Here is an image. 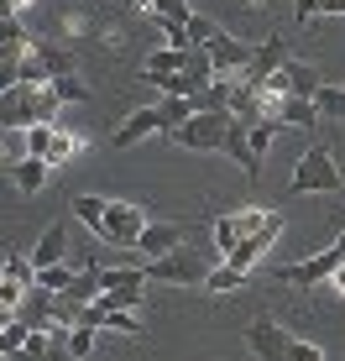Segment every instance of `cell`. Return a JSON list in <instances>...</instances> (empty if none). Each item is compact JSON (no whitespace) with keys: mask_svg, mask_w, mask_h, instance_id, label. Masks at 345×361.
<instances>
[{"mask_svg":"<svg viewBox=\"0 0 345 361\" xmlns=\"http://www.w3.org/2000/svg\"><path fill=\"white\" fill-rule=\"evenodd\" d=\"M340 189H345V178H340V168H335V152H330L325 142L303 147L299 168H293L288 194H340Z\"/></svg>","mask_w":345,"mask_h":361,"instance_id":"1","label":"cell"},{"mask_svg":"<svg viewBox=\"0 0 345 361\" xmlns=\"http://www.w3.org/2000/svg\"><path fill=\"white\" fill-rule=\"evenodd\" d=\"M230 121H236V110H194V116L168 136V142L172 147H189V152H220V147H225Z\"/></svg>","mask_w":345,"mask_h":361,"instance_id":"2","label":"cell"},{"mask_svg":"<svg viewBox=\"0 0 345 361\" xmlns=\"http://www.w3.org/2000/svg\"><path fill=\"white\" fill-rule=\"evenodd\" d=\"M146 226H152V220H146L142 204H120V199H110V204H105V220H100V231H94V235L110 241V246H137Z\"/></svg>","mask_w":345,"mask_h":361,"instance_id":"3","label":"cell"},{"mask_svg":"<svg viewBox=\"0 0 345 361\" xmlns=\"http://www.w3.org/2000/svg\"><path fill=\"white\" fill-rule=\"evenodd\" d=\"M335 267H345V252H340V241H330L325 252L303 257V262L277 267V278H282V283H293V288H314V283H330V272H335Z\"/></svg>","mask_w":345,"mask_h":361,"instance_id":"4","label":"cell"},{"mask_svg":"<svg viewBox=\"0 0 345 361\" xmlns=\"http://www.w3.org/2000/svg\"><path fill=\"white\" fill-rule=\"evenodd\" d=\"M42 121V105H37V90L32 84H11L0 94V131H27Z\"/></svg>","mask_w":345,"mask_h":361,"instance_id":"5","label":"cell"},{"mask_svg":"<svg viewBox=\"0 0 345 361\" xmlns=\"http://www.w3.org/2000/svg\"><path fill=\"white\" fill-rule=\"evenodd\" d=\"M246 345H251V356L256 361H288V351H293V335L277 325V319H251L246 325Z\"/></svg>","mask_w":345,"mask_h":361,"instance_id":"6","label":"cell"},{"mask_svg":"<svg viewBox=\"0 0 345 361\" xmlns=\"http://www.w3.org/2000/svg\"><path fill=\"white\" fill-rule=\"evenodd\" d=\"M282 63H288V37H282V32H272V37H267V42H262V47H256V58H251V68H246V73H241V90H251V94H262V84H267V79H272V73H277Z\"/></svg>","mask_w":345,"mask_h":361,"instance_id":"7","label":"cell"},{"mask_svg":"<svg viewBox=\"0 0 345 361\" xmlns=\"http://www.w3.org/2000/svg\"><path fill=\"white\" fill-rule=\"evenodd\" d=\"M267 220H272V209H236V215H220V220H215V246L230 257L246 235H256Z\"/></svg>","mask_w":345,"mask_h":361,"instance_id":"8","label":"cell"},{"mask_svg":"<svg viewBox=\"0 0 345 361\" xmlns=\"http://www.w3.org/2000/svg\"><path fill=\"white\" fill-rule=\"evenodd\" d=\"M146 278L152 283H178V288H194V283H204L209 272L199 267V257H189L178 246V252H168V257H157V262H146Z\"/></svg>","mask_w":345,"mask_h":361,"instance_id":"9","label":"cell"},{"mask_svg":"<svg viewBox=\"0 0 345 361\" xmlns=\"http://www.w3.org/2000/svg\"><path fill=\"white\" fill-rule=\"evenodd\" d=\"M209 58H215V73H225V79H241V73L251 68L256 47L241 42V37H230V32H220L215 42H209Z\"/></svg>","mask_w":345,"mask_h":361,"instance_id":"10","label":"cell"},{"mask_svg":"<svg viewBox=\"0 0 345 361\" xmlns=\"http://www.w3.org/2000/svg\"><path fill=\"white\" fill-rule=\"evenodd\" d=\"M220 152L230 157V163H236L246 178H262V157H256V147H251V121H230V131H225V147H220Z\"/></svg>","mask_w":345,"mask_h":361,"instance_id":"11","label":"cell"},{"mask_svg":"<svg viewBox=\"0 0 345 361\" xmlns=\"http://www.w3.org/2000/svg\"><path fill=\"white\" fill-rule=\"evenodd\" d=\"M53 309H58V293L37 283V288H32L27 298H21L16 325H27V330H47V335H53V330H58V314H53Z\"/></svg>","mask_w":345,"mask_h":361,"instance_id":"12","label":"cell"},{"mask_svg":"<svg viewBox=\"0 0 345 361\" xmlns=\"http://www.w3.org/2000/svg\"><path fill=\"white\" fill-rule=\"evenodd\" d=\"M152 131H163V116H157V105H142V110H131V116H126V121L115 126V136H110V147H115V152H126V147L146 142Z\"/></svg>","mask_w":345,"mask_h":361,"instance_id":"13","label":"cell"},{"mask_svg":"<svg viewBox=\"0 0 345 361\" xmlns=\"http://www.w3.org/2000/svg\"><path fill=\"white\" fill-rule=\"evenodd\" d=\"M58 262H68V220H53V226L42 231V241L32 246V267L42 272V267H58Z\"/></svg>","mask_w":345,"mask_h":361,"instance_id":"14","label":"cell"},{"mask_svg":"<svg viewBox=\"0 0 345 361\" xmlns=\"http://www.w3.org/2000/svg\"><path fill=\"white\" fill-rule=\"evenodd\" d=\"M277 235H282V215H272V220H267V226L256 231V235H246V241H241L236 252L225 257V262H230V267H241V272H251V262H256V257H262L267 246L277 241Z\"/></svg>","mask_w":345,"mask_h":361,"instance_id":"15","label":"cell"},{"mask_svg":"<svg viewBox=\"0 0 345 361\" xmlns=\"http://www.w3.org/2000/svg\"><path fill=\"white\" fill-rule=\"evenodd\" d=\"M267 116H277L282 126H293V131H314L319 126V110H314V99H303V94H288V99H277Z\"/></svg>","mask_w":345,"mask_h":361,"instance_id":"16","label":"cell"},{"mask_svg":"<svg viewBox=\"0 0 345 361\" xmlns=\"http://www.w3.org/2000/svg\"><path fill=\"white\" fill-rule=\"evenodd\" d=\"M178 246H183V226H146L142 241H137V252L146 257V262H157V257L178 252Z\"/></svg>","mask_w":345,"mask_h":361,"instance_id":"17","label":"cell"},{"mask_svg":"<svg viewBox=\"0 0 345 361\" xmlns=\"http://www.w3.org/2000/svg\"><path fill=\"white\" fill-rule=\"evenodd\" d=\"M146 84H152L157 94H172V99H194V94L209 90V84H199L194 73H146Z\"/></svg>","mask_w":345,"mask_h":361,"instance_id":"18","label":"cell"},{"mask_svg":"<svg viewBox=\"0 0 345 361\" xmlns=\"http://www.w3.org/2000/svg\"><path fill=\"white\" fill-rule=\"evenodd\" d=\"M47 168H53L47 157H21V163L11 168V183H16L21 194H37V189H42V178H47Z\"/></svg>","mask_w":345,"mask_h":361,"instance_id":"19","label":"cell"},{"mask_svg":"<svg viewBox=\"0 0 345 361\" xmlns=\"http://www.w3.org/2000/svg\"><path fill=\"white\" fill-rule=\"evenodd\" d=\"M105 293H126V288H146V267H100Z\"/></svg>","mask_w":345,"mask_h":361,"instance_id":"20","label":"cell"},{"mask_svg":"<svg viewBox=\"0 0 345 361\" xmlns=\"http://www.w3.org/2000/svg\"><path fill=\"white\" fill-rule=\"evenodd\" d=\"M157 116H163V136H172L183 121L194 116V99H172V94H163V99H157Z\"/></svg>","mask_w":345,"mask_h":361,"instance_id":"21","label":"cell"},{"mask_svg":"<svg viewBox=\"0 0 345 361\" xmlns=\"http://www.w3.org/2000/svg\"><path fill=\"white\" fill-rule=\"evenodd\" d=\"M105 204H110V199H100V194H73V220H84V226H89V231H100V220H105Z\"/></svg>","mask_w":345,"mask_h":361,"instance_id":"22","label":"cell"},{"mask_svg":"<svg viewBox=\"0 0 345 361\" xmlns=\"http://www.w3.org/2000/svg\"><path fill=\"white\" fill-rule=\"evenodd\" d=\"M189 53L194 47H163V53H152L146 73H189Z\"/></svg>","mask_w":345,"mask_h":361,"instance_id":"23","label":"cell"},{"mask_svg":"<svg viewBox=\"0 0 345 361\" xmlns=\"http://www.w3.org/2000/svg\"><path fill=\"white\" fill-rule=\"evenodd\" d=\"M21 136H27V157H47V152H53V142H58L53 121H37V126H27Z\"/></svg>","mask_w":345,"mask_h":361,"instance_id":"24","label":"cell"},{"mask_svg":"<svg viewBox=\"0 0 345 361\" xmlns=\"http://www.w3.org/2000/svg\"><path fill=\"white\" fill-rule=\"evenodd\" d=\"M314 110H319V116H330V121H345V90H335V84H319Z\"/></svg>","mask_w":345,"mask_h":361,"instance_id":"25","label":"cell"},{"mask_svg":"<svg viewBox=\"0 0 345 361\" xmlns=\"http://www.w3.org/2000/svg\"><path fill=\"white\" fill-rule=\"evenodd\" d=\"M241 283H246V272L225 262V267H215V272H209V278H204V288H209V293H236Z\"/></svg>","mask_w":345,"mask_h":361,"instance_id":"26","label":"cell"},{"mask_svg":"<svg viewBox=\"0 0 345 361\" xmlns=\"http://www.w3.org/2000/svg\"><path fill=\"white\" fill-rule=\"evenodd\" d=\"M32 53L47 63V73H53V79H58V73H73V58L63 53V47H53V42H32Z\"/></svg>","mask_w":345,"mask_h":361,"instance_id":"27","label":"cell"},{"mask_svg":"<svg viewBox=\"0 0 345 361\" xmlns=\"http://www.w3.org/2000/svg\"><path fill=\"white\" fill-rule=\"evenodd\" d=\"M146 6H152V21H183L189 27V16H194L189 0H146Z\"/></svg>","mask_w":345,"mask_h":361,"instance_id":"28","label":"cell"},{"mask_svg":"<svg viewBox=\"0 0 345 361\" xmlns=\"http://www.w3.org/2000/svg\"><path fill=\"white\" fill-rule=\"evenodd\" d=\"M63 351L84 361V356H89V351H94V325H73V330L63 335Z\"/></svg>","mask_w":345,"mask_h":361,"instance_id":"29","label":"cell"},{"mask_svg":"<svg viewBox=\"0 0 345 361\" xmlns=\"http://www.w3.org/2000/svg\"><path fill=\"white\" fill-rule=\"evenodd\" d=\"M21 84H32V90H47V84H53V73H47V63L37 53L21 58Z\"/></svg>","mask_w":345,"mask_h":361,"instance_id":"30","label":"cell"},{"mask_svg":"<svg viewBox=\"0 0 345 361\" xmlns=\"http://www.w3.org/2000/svg\"><path fill=\"white\" fill-rule=\"evenodd\" d=\"M73 272H79V267H68V262H58V267H42V272H37V283H42V288H53V293H68V283H73Z\"/></svg>","mask_w":345,"mask_h":361,"instance_id":"31","label":"cell"},{"mask_svg":"<svg viewBox=\"0 0 345 361\" xmlns=\"http://www.w3.org/2000/svg\"><path fill=\"white\" fill-rule=\"evenodd\" d=\"M27 293H32L27 283H16L11 272H0V309H11V314H16V309H21V298H27Z\"/></svg>","mask_w":345,"mask_h":361,"instance_id":"32","label":"cell"},{"mask_svg":"<svg viewBox=\"0 0 345 361\" xmlns=\"http://www.w3.org/2000/svg\"><path fill=\"white\" fill-rule=\"evenodd\" d=\"M53 94L63 99V105H73V99H89V90H84L73 73H58V79H53Z\"/></svg>","mask_w":345,"mask_h":361,"instance_id":"33","label":"cell"},{"mask_svg":"<svg viewBox=\"0 0 345 361\" xmlns=\"http://www.w3.org/2000/svg\"><path fill=\"white\" fill-rule=\"evenodd\" d=\"M215 37H220V27H215L209 16H189V42H194V47H209Z\"/></svg>","mask_w":345,"mask_h":361,"instance_id":"34","label":"cell"},{"mask_svg":"<svg viewBox=\"0 0 345 361\" xmlns=\"http://www.w3.org/2000/svg\"><path fill=\"white\" fill-rule=\"evenodd\" d=\"M27 335H32L27 325H6V330H0V356H6V361H11V356H16V351H21V341H27Z\"/></svg>","mask_w":345,"mask_h":361,"instance_id":"35","label":"cell"},{"mask_svg":"<svg viewBox=\"0 0 345 361\" xmlns=\"http://www.w3.org/2000/svg\"><path fill=\"white\" fill-rule=\"evenodd\" d=\"M73 152H79V142H73V136H63V131H58V142H53V152H47V163H68Z\"/></svg>","mask_w":345,"mask_h":361,"instance_id":"36","label":"cell"},{"mask_svg":"<svg viewBox=\"0 0 345 361\" xmlns=\"http://www.w3.org/2000/svg\"><path fill=\"white\" fill-rule=\"evenodd\" d=\"M288 361H325V351H319V345H309V341H293Z\"/></svg>","mask_w":345,"mask_h":361,"instance_id":"37","label":"cell"},{"mask_svg":"<svg viewBox=\"0 0 345 361\" xmlns=\"http://www.w3.org/2000/svg\"><path fill=\"white\" fill-rule=\"evenodd\" d=\"M325 11V0H299V21H314Z\"/></svg>","mask_w":345,"mask_h":361,"instance_id":"38","label":"cell"},{"mask_svg":"<svg viewBox=\"0 0 345 361\" xmlns=\"http://www.w3.org/2000/svg\"><path fill=\"white\" fill-rule=\"evenodd\" d=\"M330 283H335V293H345V267H335V272H330Z\"/></svg>","mask_w":345,"mask_h":361,"instance_id":"39","label":"cell"},{"mask_svg":"<svg viewBox=\"0 0 345 361\" xmlns=\"http://www.w3.org/2000/svg\"><path fill=\"white\" fill-rule=\"evenodd\" d=\"M47 361H79V356H68L63 345H53V356H47Z\"/></svg>","mask_w":345,"mask_h":361,"instance_id":"40","label":"cell"},{"mask_svg":"<svg viewBox=\"0 0 345 361\" xmlns=\"http://www.w3.org/2000/svg\"><path fill=\"white\" fill-rule=\"evenodd\" d=\"M6 6H11V11H16V16H21V11H27V6H32V0H6Z\"/></svg>","mask_w":345,"mask_h":361,"instance_id":"41","label":"cell"},{"mask_svg":"<svg viewBox=\"0 0 345 361\" xmlns=\"http://www.w3.org/2000/svg\"><path fill=\"white\" fill-rule=\"evenodd\" d=\"M335 241H340V252H345V231H340V235H335Z\"/></svg>","mask_w":345,"mask_h":361,"instance_id":"42","label":"cell"}]
</instances>
